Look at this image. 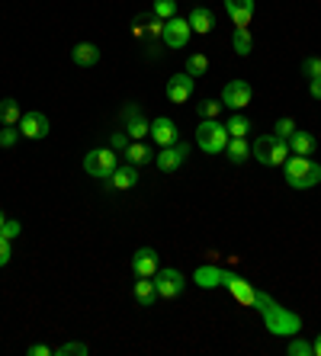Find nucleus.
<instances>
[{
	"label": "nucleus",
	"instance_id": "nucleus-1",
	"mask_svg": "<svg viewBox=\"0 0 321 356\" xmlns=\"http://www.w3.org/2000/svg\"><path fill=\"white\" fill-rule=\"evenodd\" d=\"M257 312L263 315V321H267V327H270L273 334H299L302 331V318L293 315V312H283V308L273 302L270 296H261L257 292Z\"/></svg>",
	"mask_w": 321,
	"mask_h": 356
},
{
	"label": "nucleus",
	"instance_id": "nucleus-2",
	"mask_svg": "<svg viewBox=\"0 0 321 356\" xmlns=\"http://www.w3.org/2000/svg\"><path fill=\"white\" fill-rule=\"evenodd\" d=\"M283 174L293 190H312L321 183V164L312 158H302V154H293L283 161Z\"/></svg>",
	"mask_w": 321,
	"mask_h": 356
},
{
	"label": "nucleus",
	"instance_id": "nucleus-3",
	"mask_svg": "<svg viewBox=\"0 0 321 356\" xmlns=\"http://www.w3.org/2000/svg\"><path fill=\"white\" fill-rule=\"evenodd\" d=\"M251 158H257L263 167H283V161L289 158V145L277 135H257L251 145Z\"/></svg>",
	"mask_w": 321,
	"mask_h": 356
},
{
	"label": "nucleus",
	"instance_id": "nucleus-4",
	"mask_svg": "<svg viewBox=\"0 0 321 356\" xmlns=\"http://www.w3.org/2000/svg\"><path fill=\"white\" fill-rule=\"evenodd\" d=\"M229 129L219 122V119H203L196 125V145L206 151V154H222L225 145H229Z\"/></svg>",
	"mask_w": 321,
	"mask_h": 356
},
{
	"label": "nucleus",
	"instance_id": "nucleus-5",
	"mask_svg": "<svg viewBox=\"0 0 321 356\" xmlns=\"http://www.w3.org/2000/svg\"><path fill=\"white\" fill-rule=\"evenodd\" d=\"M116 167H119V161L113 148H93L90 154H84V174L97 177V180H106Z\"/></svg>",
	"mask_w": 321,
	"mask_h": 356
},
{
	"label": "nucleus",
	"instance_id": "nucleus-6",
	"mask_svg": "<svg viewBox=\"0 0 321 356\" xmlns=\"http://www.w3.org/2000/svg\"><path fill=\"white\" fill-rule=\"evenodd\" d=\"M151 280H154V289H158V298H177V296H183V289H186V276L180 273V270H174V266L158 270Z\"/></svg>",
	"mask_w": 321,
	"mask_h": 356
},
{
	"label": "nucleus",
	"instance_id": "nucleus-7",
	"mask_svg": "<svg viewBox=\"0 0 321 356\" xmlns=\"http://www.w3.org/2000/svg\"><path fill=\"white\" fill-rule=\"evenodd\" d=\"M186 154H190V145L186 141H174L167 148H160V154H154V164H158L160 174H177L180 167H183Z\"/></svg>",
	"mask_w": 321,
	"mask_h": 356
},
{
	"label": "nucleus",
	"instance_id": "nucleus-8",
	"mask_svg": "<svg viewBox=\"0 0 321 356\" xmlns=\"http://www.w3.org/2000/svg\"><path fill=\"white\" fill-rule=\"evenodd\" d=\"M122 122H126V135L132 141H142L145 135L151 132V122H148V116H145V109L138 103H126L122 106Z\"/></svg>",
	"mask_w": 321,
	"mask_h": 356
},
{
	"label": "nucleus",
	"instance_id": "nucleus-9",
	"mask_svg": "<svg viewBox=\"0 0 321 356\" xmlns=\"http://www.w3.org/2000/svg\"><path fill=\"white\" fill-rule=\"evenodd\" d=\"M251 97H254V90H251V83L247 81H229L225 87H222V106L235 109V113H241L245 106H251Z\"/></svg>",
	"mask_w": 321,
	"mask_h": 356
},
{
	"label": "nucleus",
	"instance_id": "nucleus-10",
	"mask_svg": "<svg viewBox=\"0 0 321 356\" xmlns=\"http://www.w3.org/2000/svg\"><path fill=\"white\" fill-rule=\"evenodd\" d=\"M51 122L45 113H39V109H33V113H23V119H19V135L29 141H42L45 135H49Z\"/></svg>",
	"mask_w": 321,
	"mask_h": 356
},
{
	"label": "nucleus",
	"instance_id": "nucleus-11",
	"mask_svg": "<svg viewBox=\"0 0 321 356\" xmlns=\"http://www.w3.org/2000/svg\"><path fill=\"white\" fill-rule=\"evenodd\" d=\"M190 35H193V29H190V23L183 17L164 19V49H183Z\"/></svg>",
	"mask_w": 321,
	"mask_h": 356
},
{
	"label": "nucleus",
	"instance_id": "nucleus-12",
	"mask_svg": "<svg viewBox=\"0 0 321 356\" xmlns=\"http://www.w3.org/2000/svg\"><path fill=\"white\" fill-rule=\"evenodd\" d=\"M145 51H148V58H158L160 49H164V19H158L151 13L148 23H145Z\"/></svg>",
	"mask_w": 321,
	"mask_h": 356
},
{
	"label": "nucleus",
	"instance_id": "nucleus-13",
	"mask_svg": "<svg viewBox=\"0 0 321 356\" xmlns=\"http://www.w3.org/2000/svg\"><path fill=\"white\" fill-rule=\"evenodd\" d=\"M151 141L158 145V148H167V145H174V141H180V132H177V122L170 116H158L151 122Z\"/></svg>",
	"mask_w": 321,
	"mask_h": 356
},
{
	"label": "nucleus",
	"instance_id": "nucleus-14",
	"mask_svg": "<svg viewBox=\"0 0 321 356\" xmlns=\"http://www.w3.org/2000/svg\"><path fill=\"white\" fill-rule=\"evenodd\" d=\"M193 87H196V77L180 71V74H174L167 81V99L170 103H186V99L193 97Z\"/></svg>",
	"mask_w": 321,
	"mask_h": 356
},
{
	"label": "nucleus",
	"instance_id": "nucleus-15",
	"mask_svg": "<svg viewBox=\"0 0 321 356\" xmlns=\"http://www.w3.org/2000/svg\"><path fill=\"white\" fill-rule=\"evenodd\" d=\"M222 286H229V292L241 302V305H254L257 302V292H254V286L247 280H241V276L235 273H222Z\"/></svg>",
	"mask_w": 321,
	"mask_h": 356
},
{
	"label": "nucleus",
	"instance_id": "nucleus-16",
	"mask_svg": "<svg viewBox=\"0 0 321 356\" xmlns=\"http://www.w3.org/2000/svg\"><path fill=\"white\" fill-rule=\"evenodd\" d=\"M160 270V260H158V250L154 248H142L135 250V257H132V273L135 276H148L151 280L154 273Z\"/></svg>",
	"mask_w": 321,
	"mask_h": 356
},
{
	"label": "nucleus",
	"instance_id": "nucleus-17",
	"mask_svg": "<svg viewBox=\"0 0 321 356\" xmlns=\"http://www.w3.org/2000/svg\"><path fill=\"white\" fill-rule=\"evenodd\" d=\"M138 183V167L135 164H119L110 177H106V190H132Z\"/></svg>",
	"mask_w": 321,
	"mask_h": 356
},
{
	"label": "nucleus",
	"instance_id": "nucleus-18",
	"mask_svg": "<svg viewBox=\"0 0 321 356\" xmlns=\"http://www.w3.org/2000/svg\"><path fill=\"white\" fill-rule=\"evenodd\" d=\"M225 13L231 17V23L238 29H247L254 19V0H225Z\"/></svg>",
	"mask_w": 321,
	"mask_h": 356
},
{
	"label": "nucleus",
	"instance_id": "nucleus-19",
	"mask_svg": "<svg viewBox=\"0 0 321 356\" xmlns=\"http://www.w3.org/2000/svg\"><path fill=\"white\" fill-rule=\"evenodd\" d=\"M190 29H193L196 35H209L212 29H215V17H212V10H206V7H193L190 10Z\"/></svg>",
	"mask_w": 321,
	"mask_h": 356
},
{
	"label": "nucleus",
	"instance_id": "nucleus-20",
	"mask_svg": "<svg viewBox=\"0 0 321 356\" xmlns=\"http://www.w3.org/2000/svg\"><path fill=\"white\" fill-rule=\"evenodd\" d=\"M286 145L293 148V154H302V158H312L315 148H318V141H315V135H312V132H302V129H296V132L289 135Z\"/></svg>",
	"mask_w": 321,
	"mask_h": 356
},
{
	"label": "nucleus",
	"instance_id": "nucleus-21",
	"mask_svg": "<svg viewBox=\"0 0 321 356\" xmlns=\"http://www.w3.org/2000/svg\"><path fill=\"white\" fill-rule=\"evenodd\" d=\"M71 61H74L77 67H93L100 61V49H97L93 42H77L74 49H71Z\"/></svg>",
	"mask_w": 321,
	"mask_h": 356
},
{
	"label": "nucleus",
	"instance_id": "nucleus-22",
	"mask_svg": "<svg viewBox=\"0 0 321 356\" xmlns=\"http://www.w3.org/2000/svg\"><path fill=\"white\" fill-rule=\"evenodd\" d=\"M132 296H135V302L142 308H154V302H158V289H154V280H148V276H138L135 289H132Z\"/></svg>",
	"mask_w": 321,
	"mask_h": 356
},
{
	"label": "nucleus",
	"instance_id": "nucleus-23",
	"mask_svg": "<svg viewBox=\"0 0 321 356\" xmlns=\"http://www.w3.org/2000/svg\"><path fill=\"white\" fill-rule=\"evenodd\" d=\"M122 154H126V164H135V167H142V164H148V161H154L151 148H148L145 141H129V148L122 151Z\"/></svg>",
	"mask_w": 321,
	"mask_h": 356
},
{
	"label": "nucleus",
	"instance_id": "nucleus-24",
	"mask_svg": "<svg viewBox=\"0 0 321 356\" xmlns=\"http://www.w3.org/2000/svg\"><path fill=\"white\" fill-rule=\"evenodd\" d=\"M19 119H23V109H19L17 99H0V125H19Z\"/></svg>",
	"mask_w": 321,
	"mask_h": 356
},
{
	"label": "nucleus",
	"instance_id": "nucleus-25",
	"mask_svg": "<svg viewBox=\"0 0 321 356\" xmlns=\"http://www.w3.org/2000/svg\"><path fill=\"white\" fill-rule=\"evenodd\" d=\"M225 154H229L231 164H245V161L251 158V145H247L245 138H229V145H225Z\"/></svg>",
	"mask_w": 321,
	"mask_h": 356
},
{
	"label": "nucleus",
	"instance_id": "nucleus-26",
	"mask_svg": "<svg viewBox=\"0 0 321 356\" xmlns=\"http://www.w3.org/2000/svg\"><path fill=\"white\" fill-rule=\"evenodd\" d=\"M222 273H225V270H219V266H199V270H196V282H199L203 289H212V286H222Z\"/></svg>",
	"mask_w": 321,
	"mask_h": 356
},
{
	"label": "nucleus",
	"instance_id": "nucleus-27",
	"mask_svg": "<svg viewBox=\"0 0 321 356\" xmlns=\"http://www.w3.org/2000/svg\"><path fill=\"white\" fill-rule=\"evenodd\" d=\"M225 129H229L231 138H245V135L251 132V119H247L245 113H235V116L225 122Z\"/></svg>",
	"mask_w": 321,
	"mask_h": 356
},
{
	"label": "nucleus",
	"instance_id": "nucleus-28",
	"mask_svg": "<svg viewBox=\"0 0 321 356\" xmlns=\"http://www.w3.org/2000/svg\"><path fill=\"white\" fill-rule=\"evenodd\" d=\"M231 45H235V51L241 55V58H247V55H251V49H254L251 33H247V29H238V26H235V33H231Z\"/></svg>",
	"mask_w": 321,
	"mask_h": 356
},
{
	"label": "nucleus",
	"instance_id": "nucleus-29",
	"mask_svg": "<svg viewBox=\"0 0 321 356\" xmlns=\"http://www.w3.org/2000/svg\"><path fill=\"white\" fill-rule=\"evenodd\" d=\"M206 71H209V58H206V55H199V51H196V55H190V58H186V74H190V77H203Z\"/></svg>",
	"mask_w": 321,
	"mask_h": 356
},
{
	"label": "nucleus",
	"instance_id": "nucleus-30",
	"mask_svg": "<svg viewBox=\"0 0 321 356\" xmlns=\"http://www.w3.org/2000/svg\"><path fill=\"white\" fill-rule=\"evenodd\" d=\"M151 13H154L158 19H170V17H177V0H154Z\"/></svg>",
	"mask_w": 321,
	"mask_h": 356
},
{
	"label": "nucleus",
	"instance_id": "nucleus-31",
	"mask_svg": "<svg viewBox=\"0 0 321 356\" xmlns=\"http://www.w3.org/2000/svg\"><path fill=\"white\" fill-rule=\"evenodd\" d=\"M199 116L203 119H219V113H222V99H203V103H199Z\"/></svg>",
	"mask_w": 321,
	"mask_h": 356
},
{
	"label": "nucleus",
	"instance_id": "nucleus-32",
	"mask_svg": "<svg viewBox=\"0 0 321 356\" xmlns=\"http://www.w3.org/2000/svg\"><path fill=\"white\" fill-rule=\"evenodd\" d=\"M293 132H296V122H293V119H289V116L277 119V125H273V135H277V138L289 141V135H293Z\"/></svg>",
	"mask_w": 321,
	"mask_h": 356
},
{
	"label": "nucleus",
	"instance_id": "nucleus-33",
	"mask_svg": "<svg viewBox=\"0 0 321 356\" xmlns=\"http://www.w3.org/2000/svg\"><path fill=\"white\" fill-rule=\"evenodd\" d=\"M289 356H315V350H312V343H308V340L293 337V340H289Z\"/></svg>",
	"mask_w": 321,
	"mask_h": 356
},
{
	"label": "nucleus",
	"instance_id": "nucleus-34",
	"mask_svg": "<svg viewBox=\"0 0 321 356\" xmlns=\"http://www.w3.org/2000/svg\"><path fill=\"white\" fill-rule=\"evenodd\" d=\"M17 138H19L17 125H3V129H0V148H13V145H17Z\"/></svg>",
	"mask_w": 321,
	"mask_h": 356
},
{
	"label": "nucleus",
	"instance_id": "nucleus-35",
	"mask_svg": "<svg viewBox=\"0 0 321 356\" xmlns=\"http://www.w3.org/2000/svg\"><path fill=\"white\" fill-rule=\"evenodd\" d=\"M55 353L58 356H87L90 347H87V343H65V347H58Z\"/></svg>",
	"mask_w": 321,
	"mask_h": 356
},
{
	"label": "nucleus",
	"instance_id": "nucleus-36",
	"mask_svg": "<svg viewBox=\"0 0 321 356\" xmlns=\"http://www.w3.org/2000/svg\"><path fill=\"white\" fill-rule=\"evenodd\" d=\"M19 232H23V225H19L17 218H7V222H3V228H0V234H3V238H10V241L17 238Z\"/></svg>",
	"mask_w": 321,
	"mask_h": 356
},
{
	"label": "nucleus",
	"instance_id": "nucleus-37",
	"mask_svg": "<svg viewBox=\"0 0 321 356\" xmlns=\"http://www.w3.org/2000/svg\"><path fill=\"white\" fill-rule=\"evenodd\" d=\"M129 141H132V138L126 135V129H122V132H113L110 148H113V151H126V148H129Z\"/></svg>",
	"mask_w": 321,
	"mask_h": 356
},
{
	"label": "nucleus",
	"instance_id": "nucleus-38",
	"mask_svg": "<svg viewBox=\"0 0 321 356\" xmlns=\"http://www.w3.org/2000/svg\"><path fill=\"white\" fill-rule=\"evenodd\" d=\"M10 257H13V250H10V238H3V234H0V266H7Z\"/></svg>",
	"mask_w": 321,
	"mask_h": 356
},
{
	"label": "nucleus",
	"instance_id": "nucleus-39",
	"mask_svg": "<svg viewBox=\"0 0 321 356\" xmlns=\"http://www.w3.org/2000/svg\"><path fill=\"white\" fill-rule=\"evenodd\" d=\"M305 74L308 77H321V58H305Z\"/></svg>",
	"mask_w": 321,
	"mask_h": 356
},
{
	"label": "nucleus",
	"instance_id": "nucleus-40",
	"mask_svg": "<svg viewBox=\"0 0 321 356\" xmlns=\"http://www.w3.org/2000/svg\"><path fill=\"white\" fill-rule=\"evenodd\" d=\"M26 353H29V356H55V350L45 347V343H33V347L26 350Z\"/></svg>",
	"mask_w": 321,
	"mask_h": 356
},
{
	"label": "nucleus",
	"instance_id": "nucleus-41",
	"mask_svg": "<svg viewBox=\"0 0 321 356\" xmlns=\"http://www.w3.org/2000/svg\"><path fill=\"white\" fill-rule=\"evenodd\" d=\"M308 93H312L315 99H321V77H312V81H308Z\"/></svg>",
	"mask_w": 321,
	"mask_h": 356
},
{
	"label": "nucleus",
	"instance_id": "nucleus-42",
	"mask_svg": "<svg viewBox=\"0 0 321 356\" xmlns=\"http://www.w3.org/2000/svg\"><path fill=\"white\" fill-rule=\"evenodd\" d=\"M312 350H315V356H321V334H318V340L312 343Z\"/></svg>",
	"mask_w": 321,
	"mask_h": 356
},
{
	"label": "nucleus",
	"instance_id": "nucleus-43",
	"mask_svg": "<svg viewBox=\"0 0 321 356\" xmlns=\"http://www.w3.org/2000/svg\"><path fill=\"white\" fill-rule=\"evenodd\" d=\"M3 222H7V216H3V212H0V228H3Z\"/></svg>",
	"mask_w": 321,
	"mask_h": 356
}]
</instances>
